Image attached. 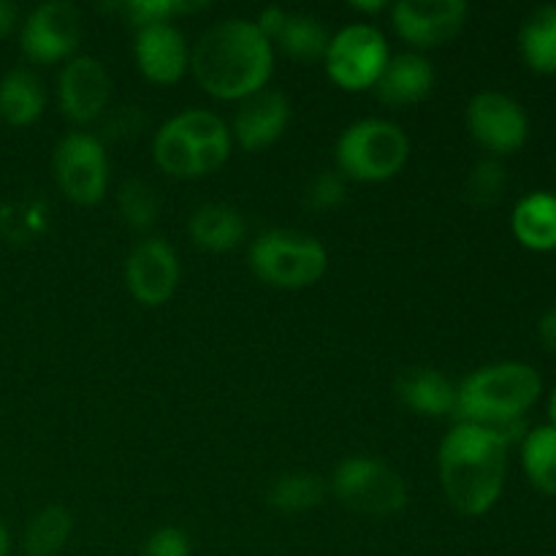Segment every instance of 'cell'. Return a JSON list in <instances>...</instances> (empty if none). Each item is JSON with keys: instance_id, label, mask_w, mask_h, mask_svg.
I'll use <instances>...</instances> for the list:
<instances>
[{"instance_id": "1", "label": "cell", "mask_w": 556, "mask_h": 556, "mask_svg": "<svg viewBox=\"0 0 556 556\" xmlns=\"http://www.w3.org/2000/svg\"><path fill=\"white\" fill-rule=\"evenodd\" d=\"M190 71L206 96L217 101H244L269 85L275 49L255 20L233 16L204 30L190 49Z\"/></svg>"}, {"instance_id": "2", "label": "cell", "mask_w": 556, "mask_h": 556, "mask_svg": "<svg viewBox=\"0 0 556 556\" xmlns=\"http://www.w3.org/2000/svg\"><path fill=\"white\" fill-rule=\"evenodd\" d=\"M440 486L462 516H483L497 505L508 470V443L478 424L456 421L438 451Z\"/></svg>"}, {"instance_id": "3", "label": "cell", "mask_w": 556, "mask_h": 556, "mask_svg": "<svg viewBox=\"0 0 556 556\" xmlns=\"http://www.w3.org/2000/svg\"><path fill=\"white\" fill-rule=\"evenodd\" d=\"M543 380L527 362H494L478 367L456 386L454 416L497 432L505 443L525 440V416L538 402Z\"/></svg>"}, {"instance_id": "4", "label": "cell", "mask_w": 556, "mask_h": 556, "mask_svg": "<svg viewBox=\"0 0 556 556\" xmlns=\"http://www.w3.org/2000/svg\"><path fill=\"white\" fill-rule=\"evenodd\" d=\"M231 128L206 109H185L157 128L152 157L174 179H199L217 172L231 155Z\"/></svg>"}, {"instance_id": "5", "label": "cell", "mask_w": 556, "mask_h": 556, "mask_svg": "<svg viewBox=\"0 0 556 556\" xmlns=\"http://www.w3.org/2000/svg\"><path fill=\"white\" fill-rule=\"evenodd\" d=\"M410 139L391 119L367 117L348 125L334 144V172L353 182H386L405 168Z\"/></svg>"}, {"instance_id": "6", "label": "cell", "mask_w": 556, "mask_h": 556, "mask_svg": "<svg viewBox=\"0 0 556 556\" xmlns=\"http://www.w3.org/2000/svg\"><path fill=\"white\" fill-rule=\"evenodd\" d=\"M250 271L280 291H302L320 282L329 269V253L315 237L293 228H271L255 237L248 250Z\"/></svg>"}, {"instance_id": "7", "label": "cell", "mask_w": 556, "mask_h": 556, "mask_svg": "<svg viewBox=\"0 0 556 556\" xmlns=\"http://www.w3.org/2000/svg\"><path fill=\"white\" fill-rule=\"evenodd\" d=\"M331 494L345 508L367 516H394L407 505V483L375 456H348L334 467Z\"/></svg>"}, {"instance_id": "8", "label": "cell", "mask_w": 556, "mask_h": 556, "mask_svg": "<svg viewBox=\"0 0 556 556\" xmlns=\"http://www.w3.org/2000/svg\"><path fill=\"white\" fill-rule=\"evenodd\" d=\"M391 52L386 36L375 25L356 22L331 36L326 49V74L348 92L372 90L389 65Z\"/></svg>"}, {"instance_id": "9", "label": "cell", "mask_w": 556, "mask_h": 556, "mask_svg": "<svg viewBox=\"0 0 556 556\" xmlns=\"http://www.w3.org/2000/svg\"><path fill=\"white\" fill-rule=\"evenodd\" d=\"M52 174L60 193L76 206H96L109 188V155L98 136L74 130L54 147Z\"/></svg>"}, {"instance_id": "10", "label": "cell", "mask_w": 556, "mask_h": 556, "mask_svg": "<svg viewBox=\"0 0 556 556\" xmlns=\"http://www.w3.org/2000/svg\"><path fill=\"white\" fill-rule=\"evenodd\" d=\"M81 41V14L68 0H49L22 22V52L36 65L68 63Z\"/></svg>"}, {"instance_id": "11", "label": "cell", "mask_w": 556, "mask_h": 556, "mask_svg": "<svg viewBox=\"0 0 556 556\" xmlns=\"http://www.w3.org/2000/svg\"><path fill=\"white\" fill-rule=\"evenodd\" d=\"M465 123L472 139L494 155L516 152L530 136V117L525 106L500 90L476 92L467 103Z\"/></svg>"}, {"instance_id": "12", "label": "cell", "mask_w": 556, "mask_h": 556, "mask_svg": "<svg viewBox=\"0 0 556 556\" xmlns=\"http://www.w3.org/2000/svg\"><path fill=\"white\" fill-rule=\"evenodd\" d=\"M467 11L465 0H400L391 5V22L413 49H438L459 36Z\"/></svg>"}, {"instance_id": "13", "label": "cell", "mask_w": 556, "mask_h": 556, "mask_svg": "<svg viewBox=\"0 0 556 556\" xmlns=\"http://www.w3.org/2000/svg\"><path fill=\"white\" fill-rule=\"evenodd\" d=\"M112 98V76L90 54H74L58 76V103L65 119L90 125L101 119Z\"/></svg>"}, {"instance_id": "14", "label": "cell", "mask_w": 556, "mask_h": 556, "mask_svg": "<svg viewBox=\"0 0 556 556\" xmlns=\"http://www.w3.org/2000/svg\"><path fill=\"white\" fill-rule=\"evenodd\" d=\"M125 286L144 307H163L177 293L179 258L161 237L141 239L125 258Z\"/></svg>"}, {"instance_id": "15", "label": "cell", "mask_w": 556, "mask_h": 556, "mask_svg": "<svg viewBox=\"0 0 556 556\" xmlns=\"http://www.w3.org/2000/svg\"><path fill=\"white\" fill-rule=\"evenodd\" d=\"M258 30L269 38L271 49H280L286 58L296 60V63H318L326 58L331 36L320 20L304 11H288L282 5H269L261 11L255 20Z\"/></svg>"}, {"instance_id": "16", "label": "cell", "mask_w": 556, "mask_h": 556, "mask_svg": "<svg viewBox=\"0 0 556 556\" xmlns=\"http://www.w3.org/2000/svg\"><path fill=\"white\" fill-rule=\"evenodd\" d=\"M136 68L152 85H177L190 68V49L177 25L163 22L136 30Z\"/></svg>"}, {"instance_id": "17", "label": "cell", "mask_w": 556, "mask_h": 556, "mask_svg": "<svg viewBox=\"0 0 556 556\" xmlns=\"http://www.w3.org/2000/svg\"><path fill=\"white\" fill-rule=\"evenodd\" d=\"M291 123V103L280 90H261L239 101L231 139L244 152H261L275 144Z\"/></svg>"}, {"instance_id": "18", "label": "cell", "mask_w": 556, "mask_h": 556, "mask_svg": "<svg viewBox=\"0 0 556 556\" xmlns=\"http://www.w3.org/2000/svg\"><path fill=\"white\" fill-rule=\"evenodd\" d=\"M434 87V65L418 52H402L389 60L380 74L378 85L372 87L380 103L391 109L416 106L429 98Z\"/></svg>"}, {"instance_id": "19", "label": "cell", "mask_w": 556, "mask_h": 556, "mask_svg": "<svg viewBox=\"0 0 556 556\" xmlns=\"http://www.w3.org/2000/svg\"><path fill=\"white\" fill-rule=\"evenodd\" d=\"M396 396L418 416L440 418L454 413L456 383L434 367H416L396 380Z\"/></svg>"}, {"instance_id": "20", "label": "cell", "mask_w": 556, "mask_h": 556, "mask_svg": "<svg viewBox=\"0 0 556 556\" xmlns=\"http://www.w3.org/2000/svg\"><path fill=\"white\" fill-rule=\"evenodd\" d=\"M514 237L530 250L556 248V193L552 190H532L516 201L510 212Z\"/></svg>"}, {"instance_id": "21", "label": "cell", "mask_w": 556, "mask_h": 556, "mask_svg": "<svg viewBox=\"0 0 556 556\" xmlns=\"http://www.w3.org/2000/svg\"><path fill=\"white\" fill-rule=\"evenodd\" d=\"M188 231L195 248L206 250V253H228L242 244L248 223H244L242 212H237L233 206L204 204L190 215Z\"/></svg>"}, {"instance_id": "22", "label": "cell", "mask_w": 556, "mask_h": 556, "mask_svg": "<svg viewBox=\"0 0 556 556\" xmlns=\"http://www.w3.org/2000/svg\"><path fill=\"white\" fill-rule=\"evenodd\" d=\"M47 109V87L30 68H11L0 79V119L14 128H27Z\"/></svg>"}, {"instance_id": "23", "label": "cell", "mask_w": 556, "mask_h": 556, "mask_svg": "<svg viewBox=\"0 0 556 556\" xmlns=\"http://www.w3.org/2000/svg\"><path fill=\"white\" fill-rule=\"evenodd\" d=\"M519 52L538 74H556V3L532 9L519 27Z\"/></svg>"}, {"instance_id": "24", "label": "cell", "mask_w": 556, "mask_h": 556, "mask_svg": "<svg viewBox=\"0 0 556 556\" xmlns=\"http://www.w3.org/2000/svg\"><path fill=\"white\" fill-rule=\"evenodd\" d=\"M71 532H74V516L68 514V508L47 505L27 521L22 546L27 556H58L71 541Z\"/></svg>"}, {"instance_id": "25", "label": "cell", "mask_w": 556, "mask_h": 556, "mask_svg": "<svg viewBox=\"0 0 556 556\" xmlns=\"http://www.w3.org/2000/svg\"><path fill=\"white\" fill-rule=\"evenodd\" d=\"M521 465L532 486L541 492L556 494V427L541 424V427L527 429L521 440Z\"/></svg>"}, {"instance_id": "26", "label": "cell", "mask_w": 556, "mask_h": 556, "mask_svg": "<svg viewBox=\"0 0 556 556\" xmlns=\"http://www.w3.org/2000/svg\"><path fill=\"white\" fill-rule=\"evenodd\" d=\"M324 494L326 486L318 476L299 470L275 478L269 492H266V500L280 514H304V510H313L315 505L324 503Z\"/></svg>"}, {"instance_id": "27", "label": "cell", "mask_w": 556, "mask_h": 556, "mask_svg": "<svg viewBox=\"0 0 556 556\" xmlns=\"http://www.w3.org/2000/svg\"><path fill=\"white\" fill-rule=\"evenodd\" d=\"M117 210L123 215V220L128 223L136 231H144L152 223L157 220V212H161V201L152 185H147L144 179H125L117 190Z\"/></svg>"}, {"instance_id": "28", "label": "cell", "mask_w": 556, "mask_h": 556, "mask_svg": "<svg viewBox=\"0 0 556 556\" xmlns=\"http://www.w3.org/2000/svg\"><path fill=\"white\" fill-rule=\"evenodd\" d=\"M505 185H508V174L497 157H483L470 168L465 179V199L476 206H489L500 201Z\"/></svg>"}, {"instance_id": "29", "label": "cell", "mask_w": 556, "mask_h": 556, "mask_svg": "<svg viewBox=\"0 0 556 556\" xmlns=\"http://www.w3.org/2000/svg\"><path fill=\"white\" fill-rule=\"evenodd\" d=\"M117 9L136 30H141V27L172 22L174 16L188 14V11L201 9V5L179 3V0H130V3H119Z\"/></svg>"}, {"instance_id": "30", "label": "cell", "mask_w": 556, "mask_h": 556, "mask_svg": "<svg viewBox=\"0 0 556 556\" xmlns=\"http://www.w3.org/2000/svg\"><path fill=\"white\" fill-rule=\"evenodd\" d=\"M342 201H345V179L337 172L315 174V179L304 190V204L315 212L334 210Z\"/></svg>"}, {"instance_id": "31", "label": "cell", "mask_w": 556, "mask_h": 556, "mask_svg": "<svg viewBox=\"0 0 556 556\" xmlns=\"http://www.w3.org/2000/svg\"><path fill=\"white\" fill-rule=\"evenodd\" d=\"M190 538L179 527H157L141 546V556H190Z\"/></svg>"}, {"instance_id": "32", "label": "cell", "mask_w": 556, "mask_h": 556, "mask_svg": "<svg viewBox=\"0 0 556 556\" xmlns=\"http://www.w3.org/2000/svg\"><path fill=\"white\" fill-rule=\"evenodd\" d=\"M538 334H541L543 345H546L548 351L556 353V307L546 309V313H543V318L538 320Z\"/></svg>"}, {"instance_id": "33", "label": "cell", "mask_w": 556, "mask_h": 556, "mask_svg": "<svg viewBox=\"0 0 556 556\" xmlns=\"http://www.w3.org/2000/svg\"><path fill=\"white\" fill-rule=\"evenodd\" d=\"M16 20H20V9L14 3H9V0H0V38L14 30Z\"/></svg>"}, {"instance_id": "34", "label": "cell", "mask_w": 556, "mask_h": 556, "mask_svg": "<svg viewBox=\"0 0 556 556\" xmlns=\"http://www.w3.org/2000/svg\"><path fill=\"white\" fill-rule=\"evenodd\" d=\"M351 5L356 11H362V14H380V11H386L383 0H375V3H358L356 0V3H351Z\"/></svg>"}, {"instance_id": "35", "label": "cell", "mask_w": 556, "mask_h": 556, "mask_svg": "<svg viewBox=\"0 0 556 556\" xmlns=\"http://www.w3.org/2000/svg\"><path fill=\"white\" fill-rule=\"evenodd\" d=\"M11 552V535L9 530H5V525L0 521V556H9Z\"/></svg>"}, {"instance_id": "36", "label": "cell", "mask_w": 556, "mask_h": 556, "mask_svg": "<svg viewBox=\"0 0 556 556\" xmlns=\"http://www.w3.org/2000/svg\"><path fill=\"white\" fill-rule=\"evenodd\" d=\"M548 418H552V424L556 427V386L552 389V394H548Z\"/></svg>"}]
</instances>
